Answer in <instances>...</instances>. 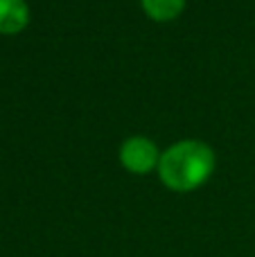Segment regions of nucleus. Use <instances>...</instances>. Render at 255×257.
<instances>
[{"label": "nucleus", "mask_w": 255, "mask_h": 257, "mask_svg": "<svg viewBox=\"0 0 255 257\" xmlns=\"http://www.w3.org/2000/svg\"><path fill=\"white\" fill-rule=\"evenodd\" d=\"M30 23V7L25 0H0V34H18Z\"/></svg>", "instance_id": "7ed1b4c3"}, {"label": "nucleus", "mask_w": 255, "mask_h": 257, "mask_svg": "<svg viewBox=\"0 0 255 257\" xmlns=\"http://www.w3.org/2000/svg\"><path fill=\"white\" fill-rule=\"evenodd\" d=\"M215 151L199 140H181L161 154L158 178L172 192H192L215 172Z\"/></svg>", "instance_id": "f257e3e1"}, {"label": "nucleus", "mask_w": 255, "mask_h": 257, "mask_svg": "<svg viewBox=\"0 0 255 257\" xmlns=\"http://www.w3.org/2000/svg\"><path fill=\"white\" fill-rule=\"evenodd\" d=\"M140 5L143 12L156 23L174 21L185 9V0H140Z\"/></svg>", "instance_id": "20e7f679"}, {"label": "nucleus", "mask_w": 255, "mask_h": 257, "mask_svg": "<svg viewBox=\"0 0 255 257\" xmlns=\"http://www.w3.org/2000/svg\"><path fill=\"white\" fill-rule=\"evenodd\" d=\"M120 163L131 174H149L152 169H158L161 151L149 138L134 136L126 138L120 147Z\"/></svg>", "instance_id": "f03ea898"}]
</instances>
